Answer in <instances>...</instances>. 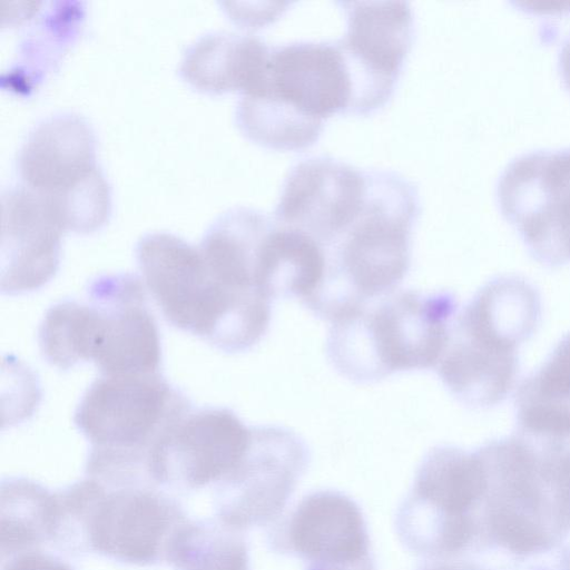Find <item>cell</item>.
Segmentation results:
<instances>
[{
	"label": "cell",
	"mask_w": 570,
	"mask_h": 570,
	"mask_svg": "<svg viewBox=\"0 0 570 570\" xmlns=\"http://www.w3.org/2000/svg\"><path fill=\"white\" fill-rule=\"evenodd\" d=\"M488 487L479 450L433 448L421 461L412 489L399 507L395 528L400 541L425 558L464 550L474 532L469 512Z\"/></svg>",
	"instance_id": "5b68a950"
},
{
	"label": "cell",
	"mask_w": 570,
	"mask_h": 570,
	"mask_svg": "<svg viewBox=\"0 0 570 570\" xmlns=\"http://www.w3.org/2000/svg\"><path fill=\"white\" fill-rule=\"evenodd\" d=\"M346 31L337 41L351 78L353 115H370L394 94L414 39L407 1H338Z\"/></svg>",
	"instance_id": "30bf717a"
},
{
	"label": "cell",
	"mask_w": 570,
	"mask_h": 570,
	"mask_svg": "<svg viewBox=\"0 0 570 570\" xmlns=\"http://www.w3.org/2000/svg\"><path fill=\"white\" fill-rule=\"evenodd\" d=\"M8 570H69L53 560L40 556L20 558L9 566Z\"/></svg>",
	"instance_id": "44dd1931"
},
{
	"label": "cell",
	"mask_w": 570,
	"mask_h": 570,
	"mask_svg": "<svg viewBox=\"0 0 570 570\" xmlns=\"http://www.w3.org/2000/svg\"><path fill=\"white\" fill-rule=\"evenodd\" d=\"M269 52L271 46L256 36L210 31L186 48L179 71L198 89L242 94L258 80Z\"/></svg>",
	"instance_id": "e0dca14e"
},
{
	"label": "cell",
	"mask_w": 570,
	"mask_h": 570,
	"mask_svg": "<svg viewBox=\"0 0 570 570\" xmlns=\"http://www.w3.org/2000/svg\"><path fill=\"white\" fill-rule=\"evenodd\" d=\"M1 292L39 289L56 275L65 230L46 197L23 184L1 194Z\"/></svg>",
	"instance_id": "5bb4252c"
},
{
	"label": "cell",
	"mask_w": 570,
	"mask_h": 570,
	"mask_svg": "<svg viewBox=\"0 0 570 570\" xmlns=\"http://www.w3.org/2000/svg\"><path fill=\"white\" fill-rule=\"evenodd\" d=\"M305 570H374V561L373 558H368L366 560L354 563L338 564L332 567H318L307 564Z\"/></svg>",
	"instance_id": "603a6c76"
},
{
	"label": "cell",
	"mask_w": 570,
	"mask_h": 570,
	"mask_svg": "<svg viewBox=\"0 0 570 570\" xmlns=\"http://www.w3.org/2000/svg\"><path fill=\"white\" fill-rule=\"evenodd\" d=\"M95 151L90 124L72 111L56 112L28 131L17 154V170L24 186L68 216L110 189Z\"/></svg>",
	"instance_id": "9c48e42d"
},
{
	"label": "cell",
	"mask_w": 570,
	"mask_h": 570,
	"mask_svg": "<svg viewBox=\"0 0 570 570\" xmlns=\"http://www.w3.org/2000/svg\"><path fill=\"white\" fill-rule=\"evenodd\" d=\"M87 294L88 360L101 375L159 372V331L140 278L102 275L89 284Z\"/></svg>",
	"instance_id": "8fae6325"
},
{
	"label": "cell",
	"mask_w": 570,
	"mask_h": 570,
	"mask_svg": "<svg viewBox=\"0 0 570 570\" xmlns=\"http://www.w3.org/2000/svg\"><path fill=\"white\" fill-rule=\"evenodd\" d=\"M273 544L276 551L294 554L313 566L346 564L372 558L360 507L333 490L306 495L276 529Z\"/></svg>",
	"instance_id": "2e32d148"
},
{
	"label": "cell",
	"mask_w": 570,
	"mask_h": 570,
	"mask_svg": "<svg viewBox=\"0 0 570 570\" xmlns=\"http://www.w3.org/2000/svg\"><path fill=\"white\" fill-rule=\"evenodd\" d=\"M515 416L523 435L549 444L570 442V334L521 384L515 397Z\"/></svg>",
	"instance_id": "ac0fdd59"
},
{
	"label": "cell",
	"mask_w": 570,
	"mask_h": 570,
	"mask_svg": "<svg viewBox=\"0 0 570 570\" xmlns=\"http://www.w3.org/2000/svg\"><path fill=\"white\" fill-rule=\"evenodd\" d=\"M558 63L562 81L566 88L570 90V35L560 47Z\"/></svg>",
	"instance_id": "7402d4cb"
},
{
	"label": "cell",
	"mask_w": 570,
	"mask_h": 570,
	"mask_svg": "<svg viewBox=\"0 0 570 570\" xmlns=\"http://www.w3.org/2000/svg\"><path fill=\"white\" fill-rule=\"evenodd\" d=\"M497 198L535 259L570 262V147L512 158L499 176Z\"/></svg>",
	"instance_id": "ba28073f"
},
{
	"label": "cell",
	"mask_w": 570,
	"mask_h": 570,
	"mask_svg": "<svg viewBox=\"0 0 570 570\" xmlns=\"http://www.w3.org/2000/svg\"><path fill=\"white\" fill-rule=\"evenodd\" d=\"M366 188V169L327 155L306 157L287 173L273 217L322 249L355 218Z\"/></svg>",
	"instance_id": "7c38bea8"
},
{
	"label": "cell",
	"mask_w": 570,
	"mask_h": 570,
	"mask_svg": "<svg viewBox=\"0 0 570 570\" xmlns=\"http://www.w3.org/2000/svg\"><path fill=\"white\" fill-rule=\"evenodd\" d=\"M455 311L456 298L450 292L384 294L332 322L328 360L340 374L357 383L436 367Z\"/></svg>",
	"instance_id": "3957f363"
},
{
	"label": "cell",
	"mask_w": 570,
	"mask_h": 570,
	"mask_svg": "<svg viewBox=\"0 0 570 570\" xmlns=\"http://www.w3.org/2000/svg\"><path fill=\"white\" fill-rule=\"evenodd\" d=\"M352 101L337 41L299 40L271 46L261 77L239 96L235 119L254 142L298 151L318 140L326 118L351 114Z\"/></svg>",
	"instance_id": "7a4b0ae2"
},
{
	"label": "cell",
	"mask_w": 570,
	"mask_h": 570,
	"mask_svg": "<svg viewBox=\"0 0 570 570\" xmlns=\"http://www.w3.org/2000/svg\"><path fill=\"white\" fill-rule=\"evenodd\" d=\"M416 570H471V569L461 567V566H454V564L432 563V564H425Z\"/></svg>",
	"instance_id": "cb8c5ba5"
},
{
	"label": "cell",
	"mask_w": 570,
	"mask_h": 570,
	"mask_svg": "<svg viewBox=\"0 0 570 570\" xmlns=\"http://www.w3.org/2000/svg\"><path fill=\"white\" fill-rule=\"evenodd\" d=\"M252 440L246 426L227 407L189 409L151 448L148 462L163 479L199 487L229 476Z\"/></svg>",
	"instance_id": "4fadbf2b"
},
{
	"label": "cell",
	"mask_w": 570,
	"mask_h": 570,
	"mask_svg": "<svg viewBox=\"0 0 570 570\" xmlns=\"http://www.w3.org/2000/svg\"><path fill=\"white\" fill-rule=\"evenodd\" d=\"M540 316V296L525 279L504 276L484 285L452 325L436 366L451 394L472 407L501 403L517 380L519 347Z\"/></svg>",
	"instance_id": "277c9868"
},
{
	"label": "cell",
	"mask_w": 570,
	"mask_h": 570,
	"mask_svg": "<svg viewBox=\"0 0 570 570\" xmlns=\"http://www.w3.org/2000/svg\"><path fill=\"white\" fill-rule=\"evenodd\" d=\"M136 257L146 286L171 325L222 351H240L243 320L209 276L197 246L171 233L151 232L137 242Z\"/></svg>",
	"instance_id": "8992f818"
},
{
	"label": "cell",
	"mask_w": 570,
	"mask_h": 570,
	"mask_svg": "<svg viewBox=\"0 0 570 570\" xmlns=\"http://www.w3.org/2000/svg\"><path fill=\"white\" fill-rule=\"evenodd\" d=\"M309 463V450L294 431L252 426L249 448L232 478V517L239 524H265L279 517Z\"/></svg>",
	"instance_id": "9a60e30c"
},
{
	"label": "cell",
	"mask_w": 570,
	"mask_h": 570,
	"mask_svg": "<svg viewBox=\"0 0 570 570\" xmlns=\"http://www.w3.org/2000/svg\"><path fill=\"white\" fill-rule=\"evenodd\" d=\"M541 470L548 479L557 484L562 509L570 518V448L564 444L550 445Z\"/></svg>",
	"instance_id": "ffe728a7"
},
{
	"label": "cell",
	"mask_w": 570,
	"mask_h": 570,
	"mask_svg": "<svg viewBox=\"0 0 570 570\" xmlns=\"http://www.w3.org/2000/svg\"><path fill=\"white\" fill-rule=\"evenodd\" d=\"M191 404L157 373L101 375L82 395L73 422L94 458L119 461L149 452Z\"/></svg>",
	"instance_id": "52a82bcc"
},
{
	"label": "cell",
	"mask_w": 570,
	"mask_h": 570,
	"mask_svg": "<svg viewBox=\"0 0 570 570\" xmlns=\"http://www.w3.org/2000/svg\"><path fill=\"white\" fill-rule=\"evenodd\" d=\"M165 527L166 517L155 500L144 494L120 493L97 511L91 538L102 552L142 561L156 552Z\"/></svg>",
	"instance_id": "d6986e66"
},
{
	"label": "cell",
	"mask_w": 570,
	"mask_h": 570,
	"mask_svg": "<svg viewBox=\"0 0 570 570\" xmlns=\"http://www.w3.org/2000/svg\"><path fill=\"white\" fill-rule=\"evenodd\" d=\"M367 188L355 218L323 249L324 276L305 305L334 322L391 293L411 265V234L421 213L417 187L391 169H366Z\"/></svg>",
	"instance_id": "6da1fadb"
}]
</instances>
